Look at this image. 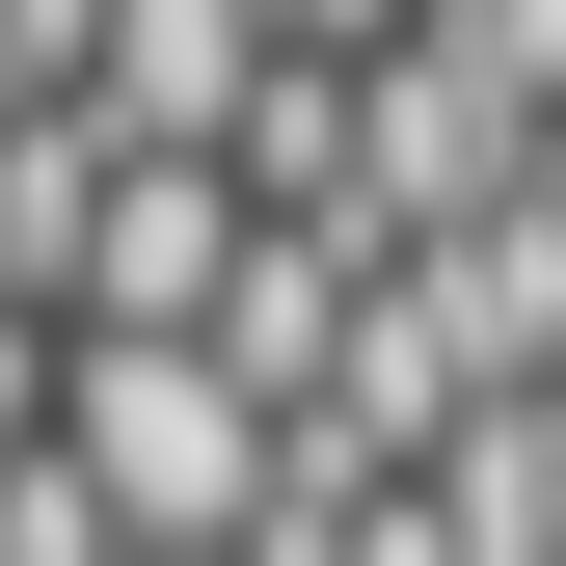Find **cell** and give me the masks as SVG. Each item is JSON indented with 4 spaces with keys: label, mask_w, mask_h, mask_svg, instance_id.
Segmentation results:
<instances>
[{
    "label": "cell",
    "mask_w": 566,
    "mask_h": 566,
    "mask_svg": "<svg viewBox=\"0 0 566 566\" xmlns=\"http://www.w3.org/2000/svg\"><path fill=\"white\" fill-rule=\"evenodd\" d=\"M28 459L108 513V566H217L270 513V405L217 378V350H54V432Z\"/></svg>",
    "instance_id": "obj_1"
},
{
    "label": "cell",
    "mask_w": 566,
    "mask_h": 566,
    "mask_svg": "<svg viewBox=\"0 0 566 566\" xmlns=\"http://www.w3.org/2000/svg\"><path fill=\"white\" fill-rule=\"evenodd\" d=\"M217 270H243V189L217 163H108L82 189V270H54V350H189Z\"/></svg>",
    "instance_id": "obj_2"
},
{
    "label": "cell",
    "mask_w": 566,
    "mask_h": 566,
    "mask_svg": "<svg viewBox=\"0 0 566 566\" xmlns=\"http://www.w3.org/2000/svg\"><path fill=\"white\" fill-rule=\"evenodd\" d=\"M243 82H270V28H243V0H82V82H54V108H82L108 163H217Z\"/></svg>",
    "instance_id": "obj_3"
},
{
    "label": "cell",
    "mask_w": 566,
    "mask_h": 566,
    "mask_svg": "<svg viewBox=\"0 0 566 566\" xmlns=\"http://www.w3.org/2000/svg\"><path fill=\"white\" fill-rule=\"evenodd\" d=\"M378 297H405V350H432V405H539V350H566V243H539V189H513V217L405 243Z\"/></svg>",
    "instance_id": "obj_4"
},
{
    "label": "cell",
    "mask_w": 566,
    "mask_h": 566,
    "mask_svg": "<svg viewBox=\"0 0 566 566\" xmlns=\"http://www.w3.org/2000/svg\"><path fill=\"white\" fill-rule=\"evenodd\" d=\"M405 513H432V566H566V405H459Z\"/></svg>",
    "instance_id": "obj_5"
},
{
    "label": "cell",
    "mask_w": 566,
    "mask_h": 566,
    "mask_svg": "<svg viewBox=\"0 0 566 566\" xmlns=\"http://www.w3.org/2000/svg\"><path fill=\"white\" fill-rule=\"evenodd\" d=\"M82 189H108V135H82V108H0V324H54V270H82Z\"/></svg>",
    "instance_id": "obj_6"
},
{
    "label": "cell",
    "mask_w": 566,
    "mask_h": 566,
    "mask_svg": "<svg viewBox=\"0 0 566 566\" xmlns=\"http://www.w3.org/2000/svg\"><path fill=\"white\" fill-rule=\"evenodd\" d=\"M82 82V0H0V108H54Z\"/></svg>",
    "instance_id": "obj_7"
},
{
    "label": "cell",
    "mask_w": 566,
    "mask_h": 566,
    "mask_svg": "<svg viewBox=\"0 0 566 566\" xmlns=\"http://www.w3.org/2000/svg\"><path fill=\"white\" fill-rule=\"evenodd\" d=\"M54 432V324H0V459H28Z\"/></svg>",
    "instance_id": "obj_8"
}]
</instances>
